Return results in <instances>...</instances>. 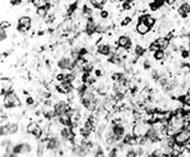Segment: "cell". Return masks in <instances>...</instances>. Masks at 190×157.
<instances>
[{"mask_svg": "<svg viewBox=\"0 0 190 157\" xmlns=\"http://www.w3.org/2000/svg\"><path fill=\"white\" fill-rule=\"evenodd\" d=\"M175 139V142L179 145H185L188 141L190 140V129H181L178 133L176 134L174 136Z\"/></svg>", "mask_w": 190, "mask_h": 157, "instance_id": "cell-1", "label": "cell"}, {"mask_svg": "<svg viewBox=\"0 0 190 157\" xmlns=\"http://www.w3.org/2000/svg\"><path fill=\"white\" fill-rule=\"evenodd\" d=\"M3 103H5V107H7V108H13V107H19L21 104V102L19 100V98L17 97L16 93L11 91L9 93H6Z\"/></svg>", "mask_w": 190, "mask_h": 157, "instance_id": "cell-2", "label": "cell"}, {"mask_svg": "<svg viewBox=\"0 0 190 157\" xmlns=\"http://www.w3.org/2000/svg\"><path fill=\"white\" fill-rule=\"evenodd\" d=\"M57 91L60 93H65V95H67V93H69L70 91L73 90V88H74V86H73L72 83H67V81H62V83H59V85H57Z\"/></svg>", "mask_w": 190, "mask_h": 157, "instance_id": "cell-3", "label": "cell"}, {"mask_svg": "<svg viewBox=\"0 0 190 157\" xmlns=\"http://www.w3.org/2000/svg\"><path fill=\"white\" fill-rule=\"evenodd\" d=\"M128 86L126 83H121V81H114V85H113V90L116 93H119V95H123L124 96L128 91Z\"/></svg>", "mask_w": 190, "mask_h": 157, "instance_id": "cell-4", "label": "cell"}, {"mask_svg": "<svg viewBox=\"0 0 190 157\" xmlns=\"http://www.w3.org/2000/svg\"><path fill=\"white\" fill-rule=\"evenodd\" d=\"M55 111H56V114L59 116V114L64 113V112H67L68 110H70V106L65 101H60L58 103L55 104Z\"/></svg>", "mask_w": 190, "mask_h": 157, "instance_id": "cell-5", "label": "cell"}, {"mask_svg": "<svg viewBox=\"0 0 190 157\" xmlns=\"http://www.w3.org/2000/svg\"><path fill=\"white\" fill-rule=\"evenodd\" d=\"M150 30H151V28H150L145 22H143V21H139V23L136 24V32L139 33V34L145 35L150 32Z\"/></svg>", "mask_w": 190, "mask_h": 157, "instance_id": "cell-6", "label": "cell"}, {"mask_svg": "<svg viewBox=\"0 0 190 157\" xmlns=\"http://www.w3.org/2000/svg\"><path fill=\"white\" fill-rule=\"evenodd\" d=\"M118 46L121 47H125V49H130L131 47V40L129 36H125V35H122L118 39Z\"/></svg>", "mask_w": 190, "mask_h": 157, "instance_id": "cell-7", "label": "cell"}, {"mask_svg": "<svg viewBox=\"0 0 190 157\" xmlns=\"http://www.w3.org/2000/svg\"><path fill=\"white\" fill-rule=\"evenodd\" d=\"M12 83L9 79H2L1 80V93H11Z\"/></svg>", "mask_w": 190, "mask_h": 157, "instance_id": "cell-8", "label": "cell"}, {"mask_svg": "<svg viewBox=\"0 0 190 157\" xmlns=\"http://www.w3.org/2000/svg\"><path fill=\"white\" fill-rule=\"evenodd\" d=\"M96 28H97V23L95 22L93 19H89V20H87L86 28H85L87 34L90 35V34H93V32H96Z\"/></svg>", "mask_w": 190, "mask_h": 157, "instance_id": "cell-9", "label": "cell"}, {"mask_svg": "<svg viewBox=\"0 0 190 157\" xmlns=\"http://www.w3.org/2000/svg\"><path fill=\"white\" fill-rule=\"evenodd\" d=\"M156 43L159 45V47H160V50H166V49H168V46H169V44H170V40H168L167 39L166 36H160V37H158L157 40H156Z\"/></svg>", "mask_w": 190, "mask_h": 157, "instance_id": "cell-10", "label": "cell"}, {"mask_svg": "<svg viewBox=\"0 0 190 157\" xmlns=\"http://www.w3.org/2000/svg\"><path fill=\"white\" fill-rule=\"evenodd\" d=\"M140 21H143V22H145L147 26H150V28H152V26H155L156 23V20L154 17L152 16H142L141 18H140Z\"/></svg>", "mask_w": 190, "mask_h": 157, "instance_id": "cell-11", "label": "cell"}, {"mask_svg": "<svg viewBox=\"0 0 190 157\" xmlns=\"http://www.w3.org/2000/svg\"><path fill=\"white\" fill-rule=\"evenodd\" d=\"M178 13L180 14L181 17H187L188 14L190 13V5L189 3H183V5L179 7L178 9Z\"/></svg>", "mask_w": 190, "mask_h": 157, "instance_id": "cell-12", "label": "cell"}, {"mask_svg": "<svg viewBox=\"0 0 190 157\" xmlns=\"http://www.w3.org/2000/svg\"><path fill=\"white\" fill-rule=\"evenodd\" d=\"M19 26H26V28L30 29L31 26V18L28 16H24V17H21L19 19Z\"/></svg>", "mask_w": 190, "mask_h": 157, "instance_id": "cell-13", "label": "cell"}, {"mask_svg": "<svg viewBox=\"0 0 190 157\" xmlns=\"http://www.w3.org/2000/svg\"><path fill=\"white\" fill-rule=\"evenodd\" d=\"M97 53L101 54V55H109V45H106V44L98 45Z\"/></svg>", "mask_w": 190, "mask_h": 157, "instance_id": "cell-14", "label": "cell"}, {"mask_svg": "<svg viewBox=\"0 0 190 157\" xmlns=\"http://www.w3.org/2000/svg\"><path fill=\"white\" fill-rule=\"evenodd\" d=\"M47 11H49L47 7H40L36 10V14L39 18H45L47 16Z\"/></svg>", "mask_w": 190, "mask_h": 157, "instance_id": "cell-15", "label": "cell"}, {"mask_svg": "<svg viewBox=\"0 0 190 157\" xmlns=\"http://www.w3.org/2000/svg\"><path fill=\"white\" fill-rule=\"evenodd\" d=\"M106 2H107V0H90V3L95 8H102Z\"/></svg>", "mask_w": 190, "mask_h": 157, "instance_id": "cell-16", "label": "cell"}, {"mask_svg": "<svg viewBox=\"0 0 190 157\" xmlns=\"http://www.w3.org/2000/svg\"><path fill=\"white\" fill-rule=\"evenodd\" d=\"M165 56H166V53L164 52V50H159V51L154 53V57H155V59H157V60L164 59Z\"/></svg>", "mask_w": 190, "mask_h": 157, "instance_id": "cell-17", "label": "cell"}, {"mask_svg": "<svg viewBox=\"0 0 190 157\" xmlns=\"http://www.w3.org/2000/svg\"><path fill=\"white\" fill-rule=\"evenodd\" d=\"M32 3L36 8H40V7H45L49 2H47L46 0H32Z\"/></svg>", "mask_w": 190, "mask_h": 157, "instance_id": "cell-18", "label": "cell"}, {"mask_svg": "<svg viewBox=\"0 0 190 157\" xmlns=\"http://www.w3.org/2000/svg\"><path fill=\"white\" fill-rule=\"evenodd\" d=\"M150 51L152 52V53H155V52H157V51H159L160 50V47H159V45H158L156 42H153V43H151L150 44Z\"/></svg>", "mask_w": 190, "mask_h": 157, "instance_id": "cell-19", "label": "cell"}, {"mask_svg": "<svg viewBox=\"0 0 190 157\" xmlns=\"http://www.w3.org/2000/svg\"><path fill=\"white\" fill-rule=\"evenodd\" d=\"M37 123H35V122H32V123H30V124L28 125V127H26V131L29 132L30 134H32L33 132L35 131V130L37 129Z\"/></svg>", "mask_w": 190, "mask_h": 157, "instance_id": "cell-20", "label": "cell"}, {"mask_svg": "<svg viewBox=\"0 0 190 157\" xmlns=\"http://www.w3.org/2000/svg\"><path fill=\"white\" fill-rule=\"evenodd\" d=\"M97 89H98V93H99L100 96H106V95H107L108 89H107V88H106V86L100 85L99 87L97 88Z\"/></svg>", "mask_w": 190, "mask_h": 157, "instance_id": "cell-21", "label": "cell"}, {"mask_svg": "<svg viewBox=\"0 0 190 157\" xmlns=\"http://www.w3.org/2000/svg\"><path fill=\"white\" fill-rule=\"evenodd\" d=\"M183 123H185V126H188L190 124V112H183Z\"/></svg>", "mask_w": 190, "mask_h": 157, "instance_id": "cell-22", "label": "cell"}, {"mask_svg": "<svg viewBox=\"0 0 190 157\" xmlns=\"http://www.w3.org/2000/svg\"><path fill=\"white\" fill-rule=\"evenodd\" d=\"M180 101L183 102V103L185 104V106L190 107V93H188V95L183 96V98H181Z\"/></svg>", "mask_w": 190, "mask_h": 157, "instance_id": "cell-23", "label": "cell"}, {"mask_svg": "<svg viewBox=\"0 0 190 157\" xmlns=\"http://www.w3.org/2000/svg\"><path fill=\"white\" fill-rule=\"evenodd\" d=\"M42 134H43V130H42V127H37V129L32 133V135L35 137V139H41Z\"/></svg>", "mask_w": 190, "mask_h": 157, "instance_id": "cell-24", "label": "cell"}, {"mask_svg": "<svg viewBox=\"0 0 190 157\" xmlns=\"http://www.w3.org/2000/svg\"><path fill=\"white\" fill-rule=\"evenodd\" d=\"M135 53L137 54L139 56H142L144 53H145V49L144 47H142V45H136V47H135Z\"/></svg>", "mask_w": 190, "mask_h": 157, "instance_id": "cell-25", "label": "cell"}, {"mask_svg": "<svg viewBox=\"0 0 190 157\" xmlns=\"http://www.w3.org/2000/svg\"><path fill=\"white\" fill-rule=\"evenodd\" d=\"M118 54V47L116 46H109V55H116Z\"/></svg>", "mask_w": 190, "mask_h": 157, "instance_id": "cell-26", "label": "cell"}, {"mask_svg": "<svg viewBox=\"0 0 190 157\" xmlns=\"http://www.w3.org/2000/svg\"><path fill=\"white\" fill-rule=\"evenodd\" d=\"M31 150H32V147L29 144H22V153H28Z\"/></svg>", "mask_w": 190, "mask_h": 157, "instance_id": "cell-27", "label": "cell"}, {"mask_svg": "<svg viewBox=\"0 0 190 157\" xmlns=\"http://www.w3.org/2000/svg\"><path fill=\"white\" fill-rule=\"evenodd\" d=\"M180 70L183 73V74H187V73H190V66H189V65H183V66H181Z\"/></svg>", "mask_w": 190, "mask_h": 157, "instance_id": "cell-28", "label": "cell"}, {"mask_svg": "<svg viewBox=\"0 0 190 157\" xmlns=\"http://www.w3.org/2000/svg\"><path fill=\"white\" fill-rule=\"evenodd\" d=\"M54 20H55V16H54V14H51V16H49L46 19H45V22H46L47 24H51L52 22H54Z\"/></svg>", "mask_w": 190, "mask_h": 157, "instance_id": "cell-29", "label": "cell"}, {"mask_svg": "<svg viewBox=\"0 0 190 157\" xmlns=\"http://www.w3.org/2000/svg\"><path fill=\"white\" fill-rule=\"evenodd\" d=\"M6 37H7V34L5 32V29L0 28V40L3 41V40H6Z\"/></svg>", "mask_w": 190, "mask_h": 157, "instance_id": "cell-30", "label": "cell"}, {"mask_svg": "<svg viewBox=\"0 0 190 157\" xmlns=\"http://www.w3.org/2000/svg\"><path fill=\"white\" fill-rule=\"evenodd\" d=\"M121 75H122V74H119V73H116V74L112 75V79H113V81H119V80H120Z\"/></svg>", "mask_w": 190, "mask_h": 157, "instance_id": "cell-31", "label": "cell"}, {"mask_svg": "<svg viewBox=\"0 0 190 157\" xmlns=\"http://www.w3.org/2000/svg\"><path fill=\"white\" fill-rule=\"evenodd\" d=\"M10 26V22H8V21H2L1 22V28L2 29H7Z\"/></svg>", "mask_w": 190, "mask_h": 157, "instance_id": "cell-32", "label": "cell"}, {"mask_svg": "<svg viewBox=\"0 0 190 157\" xmlns=\"http://www.w3.org/2000/svg\"><path fill=\"white\" fill-rule=\"evenodd\" d=\"M131 22V18H129V17H125L124 20L122 21V26H126V24H129Z\"/></svg>", "mask_w": 190, "mask_h": 157, "instance_id": "cell-33", "label": "cell"}, {"mask_svg": "<svg viewBox=\"0 0 190 157\" xmlns=\"http://www.w3.org/2000/svg\"><path fill=\"white\" fill-rule=\"evenodd\" d=\"M108 16H109L108 11H101V12H100V17H101V19H107Z\"/></svg>", "mask_w": 190, "mask_h": 157, "instance_id": "cell-34", "label": "cell"}, {"mask_svg": "<svg viewBox=\"0 0 190 157\" xmlns=\"http://www.w3.org/2000/svg\"><path fill=\"white\" fill-rule=\"evenodd\" d=\"M56 79H57L58 81H64V79H65V75H64V74H59V75H57Z\"/></svg>", "mask_w": 190, "mask_h": 157, "instance_id": "cell-35", "label": "cell"}, {"mask_svg": "<svg viewBox=\"0 0 190 157\" xmlns=\"http://www.w3.org/2000/svg\"><path fill=\"white\" fill-rule=\"evenodd\" d=\"M33 102H34V100H33V98L29 97L28 99H26V103H28L29 106H32V104H33Z\"/></svg>", "mask_w": 190, "mask_h": 157, "instance_id": "cell-36", "label": "cell"}, {"mask_svg": "<svg viewBox=\"0 0 190 157\" xmlns=\"http://www.w3.org/2000/svg\"><path fill=\"white\" fill-rule=\"evenodd\" d=\"M10 2H11L12 5H19V3L22 2V0H10Z\"/></svg>", "mask_w": 190, "mask_h": 157, "instance_id": "cell-37", "label": "cell"}, {"mask_svg": "<svg viewBox=\"0 0 190 157\" xmlns=\"http://www.w3.org/2000/svg\"><path fill=\"white\" fill-rule=\"evenodd\" d=\"M126 1H131V2H133V1H134V0H126Z\"/></svg>", "mask_w": 190, "mask_h": 157, "instance_id": "cell-38", "label": "cell"}, {"mask_svg": "<svg viewBox=\"0 0 190 157\" xmlns=\"http://www.w3.org/2000/svg\"><path fill=\"white\" fill-rule=\"evenodd\" d=\"M189 51H190V43H189Z\"/></svg>", "mask_w": 190, "mask_h": 157, "instance_id": "cell-39", "label": "cell"}]
</instances>
